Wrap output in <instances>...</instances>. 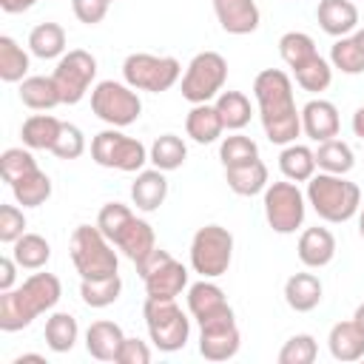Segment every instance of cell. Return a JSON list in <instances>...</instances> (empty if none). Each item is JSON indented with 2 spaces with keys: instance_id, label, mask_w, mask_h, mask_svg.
I'll use <instances>...</instances> for the list:
<instances>
[{
  "instance_id": "19",
  "label": "cell",
  "mask_w": 364,
  "mask_h": 364,
  "mask_svg": "<svg viewBox=\"0 0 364 364\" xmlns=\"http://www.w3.org/2000/svg\"><path fill=\"white\" fill-rule=\"evenodd\" d=\"M316 17H318L321 31L336 40L347 37L358 28V9L353 0H318Z\"/></svg>"
},
{
  "instance_id": "35",
  "label": "cell",
  "mask_w": 364,
  "mask_h": 364,
  "mask_svg": "<svg viewBox=\"0 0 364 364\" xmlns=\"http://www.w3.org/2000/svg\"><path fill=\"white\" fill-rule=\"evenodd\" d=\"M46 344L51 353H68L74 344H77V336H80V327H77V318L71 313H51L46 318Z\"/></svg>"
},
{
  "instance_id": "1",
  "label": "cell",
  "mask_w": 364,
  "mask_h": 364,
  "mask_svg": "<svg viewBox=\"0 0 364 364\" xmlns=\"http://www.w3.org/2000/svg\"><path fill=\"white\" fill-rule=\"evenodd\" d=\"M253 97L264 136L273 145H290L301 134V111L293 100V80L282 68H264L253 80Z\"/></svg>"
},
{
  "instance_id": "31",
  "label": "cell",
  "mask_w": 364,
  "mask_h": 364,
  "mask_svg": "<svg viewBox=\"0 0 364 364\" xmlns=\"http://www.w3.org/2000/svg\"><path fill=\"white\" fill-rule=\"evenodd\" d=\"M28 51L40 60H54L65 54V28L60 23H40L28 34Z\"/></svg>"
},
{
  "instance_id": "48",
  "label": "cell",
  "mask_w": 364,
  "mask_h": 364,
  "mask_svg": "<svg viewBox=\"0 0 364 364\" xmlns=\"http://www.w3.org/2000/svg\"><path fill=\"white\" fill-rule=\"evenodd\" d=\"M151 361V347L139 338H128L122 341L119 347V355H117V364H148Z\"/></svg>"
},
{
  "instance_id": "30",
  "label": "cell",
  "mask_w": 364,
  "mask_h": 364,
  "mask_svg": "<svg viewBox=\"0 0 364 364\" xmlns=\"http://www.w3.org/2000/svg\"><path fill=\"white\" fill-rule=\"evenodd\" d=\"M279 171L290 182H307L316 173V151L299 142L284 145V151L279 154Z\"/></svg>"
},
{
  "instance_id": "49",
  "label": "cell",
  "mask_w": 364,
  "mask_h": 364,
  "mask_svg": "<svg viewBox=\"0 0 364 364\" xmlns=\"http://www.w3.org/2000/svg\"><path fill=\"white\" fill-rule=\"evenodd\" d=\"M17 267H20V264L14 262V256H3V259H0V293L14 287V276H17Z\"/></svg>"
},
{
  "instance_id": "15",
  "label": "cell",
  "mask_w": 364,
  "mask_h": 364,
  "mask_svg": "<svg viewBox=\"0 0 364 364\" xmlns=\"http://www.w3.org/2000/svg\"><path fill=\"white\" fill-rule=\"evenodd\" d=\"M242 336L236 327V316H222L199 327V355L208 361H228L239 353Z\"/></svg>"
},
{
  "instance_id": "44",
  "label": "cell",
  "mask_w": 364,
  "mask_h": 364,
  "mask_svg": "<svg viewBox=\"0 0 364 364\" xmlns=\"http://www.w3.org/2000/svg\"><path fill=\"white\" fill-rule=\"evenodd\" d=\"M34 168H40V165H37L31 148H6L3 156H0V176H3L9 185L17 182L20 176L31 173Z\"/></svg>"
},
{
  "instance_id": "23",
  "label": "cell",
  "mask_w": 364,
  "mask_h": 364,
  "mask_svg": "<svg viewBox=\"0 0 364 364\" xmlns=\"http://www.w3.org/2000/svg\"><path fill=\"white\" fill-rule=\"evenodd\" d=\"M327 347H330V355L336 361H361L364 358V330L350 318V321H338L330 327V336H327Z\"/></svg>"
},
{
  "instance_id": "28",
  "label": "cell",
  "mask_w": 364,
  "mask_h": 364,
  "mask_svg": "<svg viewBox=\"0 0 364 364\" xmlns=\"http://www.w3.org/2000/svg\"><path fill=\"white\" fill-rule=\"evenodd\" d=\"M20 102L28 105L31 111H51L54 105H63L54 77H40V74L26 77L20 82Z\"/></svg>"
},
{
  "instance_id": "22",
  "label": "cell",
  "mask_w": 364,
  "mask_h": 364,
  "mask_svg": "<svg viewBox=\"0 0 364 364\" xmlns=\"http://www.w3.org/2000/svg\"><path fill=\"white\" fill-rule=\"evenodd\" d=\"M168 196V179H165V171L159 168H148V171H139L134 185H131V202L136 205V210L142 213H151L156 210Z\"/></svg>"
},
{
  "instance_id": "34",
  "label": "cell",
  "mask_w": 364,
  "mask_h": 364,
  "mask_svg": "<svg viewBox=\"0 0 364 364\" xmlns=\"http://www.w3.org/2000/svg\"><path fill=\"white\" fill-rule=\"evenodd\" d=\"M11 256L23 270H40L51 259V245L40 233H23L11 245Z\"/></svg>"
},
{
  "instance_id": "53",
  "label": "cell",
  "mask_w": 364,
  "mask_h": 364,
  "mask_svg": "<svg viewBox=\"0 0 364 364\" xmlns=\"http://www.w3.org/2000/svg\"><path fill=\"white\" fill-rule=\"evenodd\" d=\"M23 361H46L43 355H34V353H26V355H17L14 364H23Z\"/></svg>"
},
{
  "instance_id": "47",
  "label": "cell",
  "mask_w": 364,
  "mask_h": 364,
  "mask_svg": "<svg viewBox=\"0 0 364 364\" xmlns=\"http://www.w3.org/2000/svg\"><path fill=\"white\" fill-rule=\"evenodd\" d=\"M108 6L111 0H71V9H74V17L85 26H97L105 20L108 14Z\"/></svg>"
},
{
  "instance_id": "21",
  "label": "cell",
  "mask_w": 364,
  "mask_h": 364,
  "mask_svg": "<svg viewBox=\"0 0 364 364\" xmlns=\"http://www.w3.org/2000/svg\"><path fill=\"white\" fill-rule=\"evenodd\" d=\"M122 341H125L122 327L108 318H100L85 330V350L97 361H117Z\"/></svg>"
},
{
  "instance_id": "2",
  "label": "cell",
  "mask_w": 364,
  "mask_h": 364,
  "mask_svg": "<svg viewBox=\"0 0 364 364\" xmlns=\"http://www.w3.org/2000/svg\"><path fill=\"white\" fill-rule=\"evenodd\" d=\"M63 296V284L54 273H31L20 287L0 293V330L17 333L28 327L40 313H48Z\"/></svg>"
},
{
  "instance_id": "4",
  "label": "cell",
  "mask_w": 364,
  "mask_h": 364,
  "mask_svg": "<svg viewBox=\"0 0 364 364\" xmlns=\"http://www.w3.org/2000/svg\"><path fill=\"white\" fill-rule=\"evenodd\" d=\"M307 205H313V210L318 213V219L341 225L347 219H353L361 208V188L355 182H350L341 173H313L307 179Z\"/></svg>"
},
{
  "instance_id": "32",
  "label": "cell",
  "mask_w": 364,
  "mask_h": 364,
  "mask_svg": "<svg viewBox=\"0 0 364 364\" xmlns=\"http://www.w3.org/2000/svg\"><path fill=\"white\" fill-rule=\"evenodd\" d=\"M185 159H188V145H185V139L176 136V134H162V136H156L154 145H151V151H148V162H154V168H159V171H165V173L182 168Z\"/></svg>"
},
{
  "instance_id": "7",
  "label": "cell",
  "mask_w": 364,
  "mask_h": 364,
  "mask_svg": "<svg viewBox=\"0 0 364 364\" xmlns=\"http://www.w3.org/2000/svg\"><path fill=\"white\" fill-rule=\"evenodd\" d=\"M233 259V233L222 225H205L191 239V267L202 279H219Z\"/></svg>"
},
{
  "instance_id": "11",
  "label": "cell",
  "mask_w": 364,
  "mask_h": 364,
  "mask_svg": "<svg viewBox=\"0 0 364 364\" xmlns=\"http://www.w3.org/2000/svg\"><path fill=\"white\" fill-rule=\"evenodd\" d=\"M228 80V60L219 51H199L182 74V97L193 105L210 102L222 94Z\"/></svg>"
},
{
  "instance_id": "52",
  "label": "cell",
  "mask_w": 364,
  "mask_h": 364,
  "mask_svg": "<svg viewBox=\"0 0 364 364\" xmlns=\"http://www.w3.org/2000/svg\"><path fill=\"white\" fill-rule=\"evenodd\" d=\"M353 321H355V324H358V327L364 330V301H361V304L355 307V313H353Z\"/></svg>"
},
{
  "instance_id": "20",
  "label": "cell",
  "mask_w": 364,
  "mask_h": 364,
  "mask_svg": "<svg viewBox=\"0 0 364 364\" xmlns=\"http://www.w3.org/2000/svg\"><path fill=\"white\" fill-rule=\"evenodd\" d=\"M296 253H299V262L304 267H324L333 262L336 256V236L327 230V228H307L301 230L299 236V245H296Z\"/></svg>"
},
{
  "instance_id": "10",
  "label": "cell",
  "mask_w": 364,
  "mask_h": 364,
  "mask_svg": "<svg viewBox=\"0 0 364 364\" xmlns=\"http://www.w3.org/2000/svg\"><path fill=\"white\" fill-rule=\"evenodd\" d=\"M91 159L102 168L139 173L148 162V148L139 139L122 134L119 128H105L91 139Z\"/></svg>"
},
{
  "instance_id": "18",
  "label": "cell",
  "mask_w": 364,
  "mask_h": 364,
  "mask_svg": "<svg viewBox=\"0 0 364 364\" xmlns=\"http://www.w3.org/2000/svg\"><path fill=\"white\" fill-rule=\"evenodd\" d=\"M338 128H341V119H338V108L330 102V100H310L304 108H301V131L313 139V142H324V139H333L338 136Z\"/></svg>"
},
{
  "instance_id": "36",
  "label": "cell",
  "mask_w": 364,
  "mask_h": 364,
  "mask_svg": "<svg viewBox=\"0 0 364 364\" xmlns=\"http://www.w3.org/2000/svg\"><path fill=\"white\" fill-rule=\"evenodd\" d=\"M28 74V54L17 46L14 37H0V80L3 82H23Z\"/></svg>"
},
{
  "instance_id": "24",
  "label": "cell",
  "mask_w": 364,
  "mask_h": 364,
  "mask_svg": "<svg viewBox=\"0 0 364 364\" xmlns=\"http://www.w3.org/2000/svg\"><path fill=\"white\" fill-rule=\"evenodd\" d=\"M321 282L316 273H293L287 282H284V301L290 310L296 313H310L321 304Z\"/></svg>"
},
{
  "instance_id": "25",
  "label": "cell",
  "mask_w": 364,
  "mask_h": 364,
  "mask_svg": "<svg viewBox=\"0 0 364 364\" xmlns=\"http://www.w3.org/2000/svg\"><path fill=\"white\" fill-rule=\"evenodd\" d=\"M222 131H225V122H222L216 105H210V102L193 105V108L188 111V117H185V134H188L193 142H199V145L216 142V139L222 136Z\"/></svg>"
},
{
  "instance_id": "51",
  "label": "cell",
  "mask_w": 364,
  "mask_h": 364,
  "mask_svg": "<svg viewBox=\"0 0 364 364\" xmlns=\"http://www.w3.org/2000/svg\"><path fill=\"white\" fill-rule=\"evenodd\" d=\"M353 134H355L358 139H364V105L355 108V114H353Z\"/></svg>"
},
{
  "instance_id": "43",
  "label": "cell",
  "mask_w": 364,
  "mask_h": 364,
  "mask_svg": "<svg viewBox=\"0 0 364 364\" xmlns=\"http://www.w3.org/2000/svg\"><path fill=\"white\" fill-rule=\"evenodd\" d=\"M318 355V344L310 333L290 336L279 350V364H313Z\"/></svg>"
},
{
  "instance_id": "6",
  "label": "cell",
  "mask_w": 364,
  "mask_h": 364,
  "mask_svg": "<svg viewBox=\"0 0 364 364\" xmlns=\"http://www.w3.org/2000/svg\"><path fill=\"white\" fill-rule=\"evenodd\" d=\"M142 316H145V327L156 350L176 353L188 344L191 318L182 313L176 299H145Z\"/></svg>"
},
{
  "instance_id": "41",
  "label": "cell",
  "mask_w": 364,
  "mask_h": 364,
  "mask_svg": "<svg viewBox=\"0 0 364 364\" xmlns=\"http://www.w3.org/2000/svg\"><path fill=\"white\" fill-rule=\"evenodd\" d=\"M330 65L338 68L341 74H350V77H355V74L364 71V54H361V48H358V43H355L353 34L338 37L333 43V48H330Z\"/></svg>"
},
{
  "instance_id": "54",
  "label": "cell",
  "mask_w": 364,
  "mask_h": 364,
  "mask_svg": "<svg viewBox=\"0 0 364 364\" xmlns=\"http://www.w3.org/2000/svg\"><path fill=\"white\" fill-rule=\"evenodd\" d=\"M353 37H355V43H358V48H361V54H364V28H355Z\"/></svg>"
},
{
  "instance_id": "14",
  "label": "cell",
  "mask_w": 364,
  "mask_h": 364,
  "mask_svg": "<svg viewBox=\"0 0 364 364\" xmlns=\"http://www.w3.org/2000/svg\"><path fill=\"white\" fill-rule=\"evenodd\" d=\"M51 77L57 82L63 105H77L88 94V88L97 77V60L82 48H71L68 54H63L57 60V68Z\"/></svg>"
},
{
  "instance_id": "56",
  "label": "cell",
  "mask_w": 364,
  "mask_h": 364,
  "mask_svg": "<svg viewBox=\"0 0 364 364\" xmlns=\"http://www.w3.org/2000/svg\"><path fill=\"white\" fill-rule=\"evenodd\" d=\"M111 3H114V0H111Z\"/></svg>"
},
{
  "instance_id": "46",
  "label": "cell",
  "mask_w": 364,
  "mask_h": 364,
  "mask_svg": "<svg viewBox=\"0 0 364 364\" xmlns=\"http://www.w3.org/2000/svg\"><path fill=\"white\" fill-rule=\"evenodd\" d=\"M26 233V216L17 205H0V242L14 245Z\"/></svg>"
},
{
  "instance_id": "29",
  "label": "cell",
  "mask_w": 364,
  "mask_h": 364,
  "mask_svg": "<svg viewBox=\"0 0 364 364\" xmlns=\"http://www.w3.org/2000/svg\"><path fill=\"white\" fill-rule=\"evenodd\" d=\"M353 165H355V154H353V148L344 139L333 136V139L318 142V148H316V168L318 171L347 176L353 171Z\"/></svg>"
},
{
  "instance_id": "26",
  "label": "cell",
  "mask_w": 364,
  "mask_h": 364,
  "mask_svg": "<svg viewBox=\"0 0 364 364\" xmlns=\"http://www.w3.org/2000/svg\"><path fill=\"white\" fill-rule=\"evenodd\" d=\"M225 182L233 193L239 196H256L264 193L267 182V165L262 159H253L247 165H236V168H225Z\"/></svg>"
},
{
  "instance_id": "40",
  "label": "cell",
  "mask_w": 364,
  "mask_h": 364,
  "mask_svg": "<svg viewBox=\"0 0 364 364\" xmlns=\"http://www.w3.org/2000/svg\"><path fill=\"white\" fill-rule=\"evenodd\" d=\"M279 54L287 63V68H299L301 63H307L310 57H316V43L310 34L304 31H287L279 37Z\"/></svg>"
},
{
  "instance_id": "37",
  "label": "cell",
  "mask_w": 364,
  "mask_h": 364,
  "mask_svg": "<svg viewBox=\"0 0 364 364\" xmlns=\"http://www.w3.org/2000/svg\"><path fill=\"white\" fill-rule=\"evenodd\" d=\"M213 105H216V111H219V117H222L228 131H242L250 122V114H253L250 111V100L242 91H222Z\"/></svg>"
},
{
  "instance_id": "5",
  "label": "cell",
  "mask_w": 364,
  "mask_h": 364,
  "mask_svg": "<svg viewBox=\"0 0 364 364\" xmlns=\"http://www.w3.org/2000/svg\"><path fill=\"white\" fill-rule=\"evenodd\" d=\"M71 262L80 273V279H102V276H114L119 267L117 250L111 245V239L94 225H80L71 233Z\"/></svg>"
},
{
  "instance_id": "8",
  "label": "cell",
  "mask_w": 364,
  "mask_h": 364,
  "mask_svg": "<svg viewBox=\"0 0 364 364\" xmlns=\"http://www.w3.org/2000/svg\"><path fill=\"white\" fill-rule=\"evenodd\" d=\"M122 77L131 88L136 91H151V94H162L168 88L176 85V80L182 77V65L176 57H159V54H128L122 63Z\"/></svg>"
},
{
  "instance_id": "42",
  "label": "cell",
  "mask_w": 364,
  "mask_h": 364,
  "mask_svg": "<svg viewBox=\"0 0 364 364\" xmlns=\"http://www.w3.org/2000/svg\"><path fill=\"white\" fill-rule=\"evenodd\" d=\"M219 159L225 168H236V165H247L253 159H259V145L245 136V134H230L222 139L219 145Z\"/></svg>"
},
{
  "instance_id": "3",
  "label": "cell",
  "mask_w": 364,
  "mask_h": 364,
  "mask_svg": "<svg viewBox=\"0 0 364 364\" xmlns=\"http://www.w3.org/2000/svg\"><path fill=\"white\" fill-rule=\"evenodd\" d=\"M97 228L111 239V245L117 250H122L134 264L142 262L154 247H156V236L154 228L139 219L128 205L122 202H108L100 208L97 213Z\"/></svg>"
},
{
  "instance_id": "16",
  "label": "cell",
  "mask_w": 364,
  "mask_h": 364,
  "mask_svg": "<svg viewBox=\"0 0 364 364\" xmlns=\"http://www.w3.org/2000/svg\"><path fill=\"white\" fill-rule=\"evenodd\" d=\"M188 310L199 321V327L213 321V318H222V316L233 313V307L225 299V290L219 284H213L210 279H202V282L188 287Z\"/></svg>"
},
{
  "instance_id": "27",
  "label": "cell",
  "mask_w": 364,
  "mask_h": 364,
  "mask_svg": "<svg viewBox=\"0 0 364 364\" xmlns=\"http://www.w3.org/2000/svg\"><path fill=\"white\" fill-rule=\"evenodd\" d=\"M60 128L63 122L51 114H31L23 128H20V136H23V145L31 148V151H51L57 136H60Z\"/></svg>"
},
{
  "instance_id": "12",
  "label": "cell",
  "mask_w": 364,
  "mask_h": 364,
  "mask_svg": "<svg viewBox=\"0 0 364 364\" xmlns=\"http://www.w3.org/2000/svg\"><path fill=\"white\" fill-rule=\"evenodd\" d=\"M136 273L145 282L148 299H176L188 287V267L162 247H154L142 262H136Z\"/></svg>"
},
{
  "instance_id": "13",
  "label": "cell",
  "mask_w": 364,
  "mask_h": 364,
  "mask_svg": "<svg viewBox=\"0 0 364 364\" xmlns=\"http://www.w3.org/2000/svg\"><path fill=\"white\" fill-rule=\"evenodd\" d=\"M304 210H307V196L299 191V182H270L264 188V219L267 225L287 236L296 233L304 222Z\"/></svg>"
},
{
  "instance_id": "38",
  "label": "cell",
  "mask_w": 364,
  "mask_h": 364,
  "mask_svg": "<svg viewBox=\"0 0 364 364\" xmlns=\"http://www.w3.org/2000/svg\"><path fill=\"white\" fill-rule=\"evenodd\" d=\"M119 293H122V279H119V273L102 276V279H82V282H80V296H82V301H85L88 307H97V310L114 304V301L119 299Z\"/></svg>"
},
{
  "instance_id": "45",
  "label": "cell",
  "mask_w": 364,
  "mask_h": 364,
  "mask_svg": "<svg viewBox=\"0 0 364 364\" xmlns=\"http://www.w3.org/2000/svg\"><path fill=\"white\" fill-rule=\"evenodd\" d=\"M51 154L57 159H80L85 154V136H82V131L77 125H71V122H63L60 136H57Z\"/></svg>"
},
{
  "instance_id": "50",
  "label": "cell",
  "mask_w": 364,
  "mask_h": 364,
  "mask_svg": "<svg viewBox=\"0 0 364 364\" xmlns=\"http://www.w3.org/2000/svg\"><path fill=\"white\" fill-rule=\"evenodd\" d=\"M37 0H0V9L6 11V14H20V11H26V9H31Z\"/></svg>"
},
{
  "instance_id": "9",
  "label": "cell",
  "mask_w": 364,
  "mask_h": 364,
  "mask_svg": "<svg viewBox=\"0 0 364 364\" xmlns=\"http://www.w3.org/2000/svg\"><path fill=\"white\" fill-rule=\"evenodd\" d=\"M91 111L111 128H128L139 119L142 102L136 88H131L128 82L102 80L91 88Z\"/></svg>"
},
{
  "instance_id": "39",
  "label": "cell",
  "mask_w": 364,
  "mask_h": 364,
  "mask_svg": "<svg viewBox=\"0 0 364 364\" xmlns=\"http://www.w3.org/2000/svg\"><path fill=\"white\" fill-rule=\"evenodd\" d=\"M293 77H296V85L299 88L318 94V91H327L330 88V82H333V65L321 54H316L307 63H301L299 68H293Z\"/></svg>"
},
{
  "instance_id": "55",
  "label": "cell",
  "mask_w": 364,
  "mask_h": 364,
  "mask_svg": "<svg viewBox=\"0 0 364 364\" xmlns=\"http://www.w3.org/2000/svg\"><path fill=\"white\" fill-rule=\"evenodd\" d=\"M358 233H361V239H364V205L358 208Z\"/></svg>"
},
{
  "instance_id": "33",
  "label": "cell",
  "mask_w": 364,
  "mask_h": 364,
  "mask_svg": "<svg viewBox=\"0 0 364 364\" xmlns=\"http://www.w3.org/2000/svg\"><path fill=\"white\" fill-rule=\"evenodd\" d=\"M11 193H14L17 205H23V208H40L51 196V179H48L46 171L34 168L31 173H26L17 182H11Z\"/></svg>"
},
{
  "instance_id": "17",
  "label": "cell",
  "mask_w": 364,
  "mask_h": 364,
  "mask_svg": "<svg viewBox=\"0 0 364 364\" xmlns=\"http://www.w3.org/2000/svg\"><path fill=\"white\" fill-rule=\"evenodd\" d=\"M213 14L228 34H253L259 28V6L256 0H213Z\"/></svg>"
}]
</instances>
